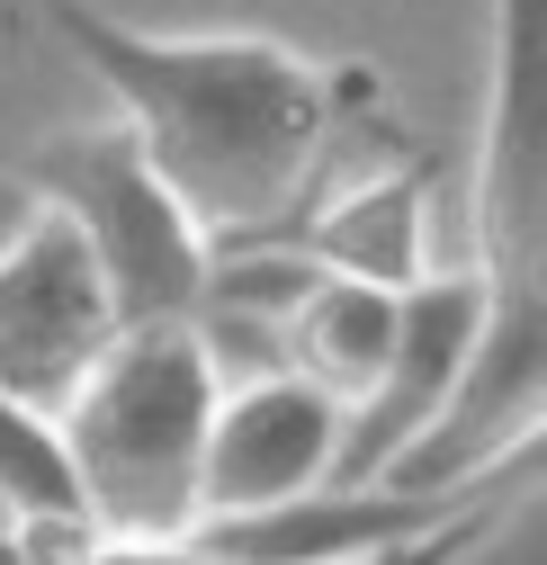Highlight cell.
Here are the masks:
<instances>
[{"label":"cell","instance_id":"1","mask_svg":"<svg viewBox=\"0 0 547 565\" xmlns=\"http://www.w3.org/2000/svg\"><path fill=\"white\" fill-rule=\"evenodd\" d=\"M54 28L117 99V126L189 206L207 252L269 243L297 225V206L314 198L341 145V108H351L360 73L341 82L314 54L251 28L171 36V28H126L108 10H82V0H63Z\"/></svg>","mask_w":547,"mask_h":565},{"label":"cell","instance_id":"2","mask_svg":"<svg viewBox=\"0 0 547 565\" xmlns=\"http://www.w3.org/2000/svg\"><path fill=\"white\" fill-rule=\"evenodd\" d=\"M216 413V369L189 323L117 332L90 377L54 404V440L73 467L82 539L99 547H180L197 530V449Z\"/></svg>","mask_w":547,"mask_h":565},{"label":"cell","instance_id":"3","mask_svg":"<svg viewBox=\"0 0 547 565\" xmlns=\"http://www.w3.org/2000/svg\"><path fill=\"white\" fill-rule=\"evenodd\" d=\"M19 198L54 206L82 234L99 288L117 306V332L135 323H189L197 278H207V234L189 225V206L162 189V171L135 153L126 126H73L10 180Z\"/></svg>","mask_w":547,"mask_h":565},{"label":"cell","instance_id":"4","mask_svg":"<svg viewBox=\"0 0 547 565\" xmlns=\"http://www.w3.org/2000/svg\"><path fill=\"white\" fill-rule=\"evenodd\" d=\"M529 476H538V458L503 467L485 484H449V493H414V484H386V476L377 484H314L297 503H269V512H243V521H197L189 547H207L225 565H386L404 547L458 530L485 503H521Z\"/></svg>","mask_w":547,"mask_h":565},{"label":"cell","instance_id":"5","mask_svg":"<svg viewBox=\"0 0 547 565\" xmlns=\"http://www.w3.org/2000/svg\"><path fill=\"white\" fill-rule=\"evenodd\" d=\"M108 341H117V306L99 288L82 234L54 206L19 198L10 225H0V395L54 413Z\"/></svg>","mask_w":547,"mask_h":565},{"label":"cell","instance_id":"6","mask_svg":"<svg viewBox=\"0 0 547 565\" xmlns=\"http://www.w3.org/2000/svg\"><path fill=\"white\" fill-rule=\"evenodd\" d=\"M475 332H485V278L475 269H431L404 288L395 306V350H386V369L377 386L341 413V467L332 484H377L404 449H414L431 422L449 413L466 360H475Z\"/></svg>","mask_w":547,"mask_h":565},{"label":"cell","instance_id":"7","mask_svg":"<svg viewBox=\"0 0 547 565\" xmlns=\"http://www.w3.org/2000/svg\"><path fill=\"white\" fill-rule=\"evenodd\" d=\"M341 467V404L314 395L288 369H260L216 386L207 413V449H197V521H243L269 503L332 484Z\"/></svg>","mask_w":547,"mask_h":565},{"label":"cell","instance_id":"8","mask_svg":"<svg viewBox=\"0 0 547 565\" xmlns=\"http://www.w3.org/2000/svg\"><path fill=\"white\" fill-rule=\"evenodd\" d=\"M305 252L323 278H360V288L404 297L414 278H431V171L422 162H386L351 189H332L314 206H297L288 234H269Z\"/></svg>","mask_w":547,"mask_h":565},{"label":"cell","instance_id":"9","mask_svg":"<svg viewBox=\"0 0 547 565\" xmlns=\"http://www.w3.org/2000/svg\"><path fill=\"white\" fill-rule=\"evenodd\" d=\"M395 306H404V297L314 269V288H305V297L288 306V323H279V369L305 377L314 395H332L341 413H351V404L377 386L386 350H395Z\"/></svg>","mask_w":547,"mask_h":565},{"label":"cell","instance_id":"10","mask_svg":"<svg viewBox=\"0 0 547 565\" xmlns=\"http://www.w3.org/2000/svg\"><path fill=\"white\" fill-rule=\"evenodd\" d=\"M0 512H10V530H82L54 413H36L19 395H0Z\"/></svg>","mask_w":547,"mask_h":565},{"label":"cell","instance_id":"11","mask_svg":"<svg viewBox=\"0 0 547 565\" xmlns=\"http://www.w3.org/2000/svg\"><path fill=\"white\" fill-rule=\"evenodd\" d=\"M10 206H19V189H10V180H0V225H10Z\"/></svg>","mask_w":547,"mask_h":565},{"label":"cell","instance_id":"12","mask_svg":"<svg viewBox=\"0 0 547 565\" xmlns=\"http://www.w3.org/2000/svg\"><path fill=\"white\" fill-rule=\"evenodd\" d=\"M0 530H10V512H0Z\"/></svg>","mask_w":547,"mask_h":565}]
</instances>
